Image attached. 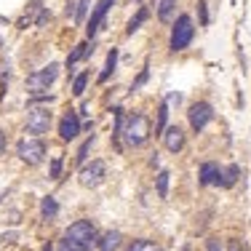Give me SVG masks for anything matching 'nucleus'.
I'll return each instance as SVG.
<instances>
[{"instance_id":"nucleus-13","label":"nucleus","mask_w":251,"mask_h":251,"mask_svg":"<svg viewBox=\"0 0 251 251\" xmlns=\"http://www.w3.org/2000/svg\"><path fill=\"white\" fill-rule=\"evenodd\" d=\"M88 3H91V0H67V16L80 25L86 11H88Z\"/></svg>"},{"instance_id":"nucleus-24","label":"nucleus","mask_w":251,"mask_h":251,"mask_svg":"<svg viewBox=\"0 0 251 251\" xmlns=\"http://www.w3.org/2000/svg\"><path fill=\"white\" fill-rule=\"evenodd\" d=\"M128 251H160V249H158V243H152V241H134Z\"/></svg>"},{"instance_id":"nucleus-30","label":"nucleus","mask_w":251,"mask_h":251,"mask_svg":"<svg viewBox=\"0 0 251 251\" xmlns=\"http://www.w3.org/2000/svg\"><path fill=\"white\" fill-rule=\"evenodd\" d=\"M208 251H222V246H219V243L211 238V241H208Z\"/></svg>"},{"instance_id":"nucleus-2","label":"nucleus","mask_w":251,"mask_h":251,"mask_svg":"<svg viewBox=\"0 0 251 251\" xmlns=\"http://www.w3.org/2000/svg\"><path fill=\"white\" fill-rule=\"evenodd\" d=\"M150 121H147L142 112H131L128 118H123V128H121V136L126 139V145L131 147H142L147 139H150Z\"/></svg>"},{"instance_id":"nucleus-1","label":"nucleus","mask_w":251,"mask_h":251,"mask_svg":"<svg viewBox=\"0 0 251 251\" xmlns=\"http://www.w3.org/2000/svg\"><path fill=\"white\" fill-rule=\"evenodd\" d=\"M94 243H97V227L88 219H77V222L67 227L56 251H88Z\"/></svg>"},{"instance_id":"nucleus-29","label":"nucleus","mask_w":251,"mask_h":251,"mask_svg":"<svg viewBox=\"0 0 251 251\" xmlns=\"http://www.w3.org/2000/svg\"><path fill=\"white\" fill-rule=\"evenodd\" d=\"M227 251H246L241 246V241H227Z\"/></svg>"},{"instance_id":"nucleus-5","label":"nucleus","mask_w":251,"mask_h":251,"mask_svg":"<svg viewBox=\"0 0 251 251\" xmlns=\"http://www.w3.org/2000/svg\"><path fill=\"white\" fill-rule=\"evenodd\" d=\"M16 155H19V158L25 160L27 166L43 163V158H46V145H43V139H38V136L22 139L19 145H16Z\"/></svg>"},{"instance_id":"nucleus-26","label":"nucleus","mask_w":251,"mask_h":251,"mask_svg":"<svg viewBox=\"0 0 251 251\" xmlns=\"http://www.w3.org/2000/svg\"><path fill=\"white\" fill-rule=\"evenodd\" d=\"M59 174H62V158H53V163H51V179H59Z\"/></svg>"},{"instance_id":"nucleus-31","label":"nucleus","mask_w":251,"mask_h":251,"mask_svg":"<svg viewBox=\"0 0 251 251\" xmlns=\"http://www.w3.org/2000/svg\"><path fill=\"white\" fill-rule=\"evenodd\" d=\"M3 152H5V134L0 131V155H3Z\"/></svg>"},{"instance_id":"nucleus-17","label":"nucleus","mask_w":251,"mask_h":251,"mask_svg":"<svg viewBox=\"0 0 251 251\" xmlns=\"http://www.w3.org/2000/svg\"><path fill=\"white\" fill-rule=\"evenodd\" d=\"M40 214H43V219H56V214H59V203L56 198H43L40 201Z\"/></svg>"},{"instance_id":"nucleus-23","label":"nucleus","mask_w":251,"mask_h":251,"mask_svg":"<svg viewBox=\"0 0 251 251\" xmlns=\"http://www.w3.org/2000/svg\"><path fill=\"white\" fill-rule=\"evenodd\" d=\"M86 83H88V73H80V75L75 77V83H73V94H75V97H83Z\"/></svg>"},{"instance_id":"nucleus-18","label":"nucleus","mask_w":251,"mask_h":251,"mask_svg":"<svg viewBox=\"0 0 251 251\" xmlns=\"http://www.w3.org/2000/svg\"><path fill=\"white\" fill-rule=\"evenodd\" d=\"M115 64H118V49H112L110 53H107V62H104V70H101V75H99V80L104 83L107 77H110L112 73H115Z\"/></svg>"},{"instance_id":"nucleus-27","label":"nucleus","mask_w":251,"mask_h":251,"mask_svg":"<svg viewBox=\"0 0 251 251\" xmlns=\"http://www.w3.org/2000/svg\"><path fill=\"white\" fill-rule=\"evenodd\" d=\"M198 11H201V25L206 27V25H208V8H206V0H201V3H198Z\"/></svg>"},{"instance_id":"nucleus-7","label":"nucleus","mask_w":251,"mask_h":251,"mask_svg":"<svg viewBox=\"0 0 251 251\" xmlns=\"http://www.w3.org/2000/svg\"><path fill=\"white\" fill-rule=\"evenodd\" d=\"M187 118H190V126H193V131H203L208 123L214 121V107L208 104V101H195V104L190 107Z\"/></svg>"},{"instance_id":"nucleus-25","label":"nucleus","mask_w":251,"mask_h":251,"mask_svg":"<svg viewBox=\"0 0 251 251\" xmlns=\"http://www.w3.org/2000/svg\"><path fill=\"white\" fill-rule=\"evenodd\" d=\"M91 145H94V134L88 136L86 142H83V147H80V152H77V163H86V158H88V150H91Z\"/></svg>"},{"instance_id":"nucleus-19","label":"nucleus","mask_w":251,"mask_h":251,"mask_svg":"<svg viewBox=\"0 0 251 251\" xmlns=\"http://www.w3.org/2000/svg\"><path fill=\"white\" fill-rule=\"evenodd\" d=\"M145 19H147V8H139V11H136V16L128 22V27H126V32H128V35H134L136 29H139L142 25H145Z\"/></svg>"},{"instance_id":"nucleus-28","label":"nucleus","mask_w":251,"mask_h":251,"mask_svg":"<svg viewBox=\"0 0 251 251\" xmlns=\"http://www.w3.org/2000/svg\"><path fill=\"white\" fill-rule=\"evenodd\" d=\"M147 77H150V73H147V70H142V75H139V77H136V80H134V86H131V91H136V88H139L142 83L147 80Z\"/></svg>"},{"instance_id":"nucleus-16","label":"nucleus","mask_w":251,"mask_h":251,"mask_svg":"<svg viewBox=\"0 0 251 251\" xmlns=\"http://www.w3.org/2000/svg\"><path fill=\"white\" fill-rule=\"evenodd\" d=\"M118 246H121V232H118V230H110V232H104V235H101L99 251H115Z\"/></svg>"},{"instance_id":"nucleus-10","label":"nucleus","mask_w":251,"mask_h":251,"mask_svg":"<svg viewBox=\"0 0 251 251\" xmlns=\"http://www.w3.org/2000/svg\"><path fill=\"white\" fill-rule=\"evenodd\" d=\"M112 5H115V0H99V3H97V8H94L91 19H88V27H86V35H88V38H94V35L99 32L101 22H104L107 11H110Z\"/></svg>"},{"instance_id":"nucleus-20","label":"nucleus","mask_w":251,"mask_h":251,"mask_svg":"<svg viewBox=\"0 0 251 251\" xmlns=\"http://www.w3.org/2000/svg\"><path fill=\"white\" fill-rule=\"evenodd\" d=\"M169 171H160L158 179H155V187H158V195L160 198H169Z\"/></svg>"},{"instance_id":"nucleus-9","label":"nucleus","mask_w":251,"mask_h":251,"mask_svg":"<svg viewBox=\"0 0 251 251\" xmlns=\"http://www.w3.org/2000/svg\"><path fill=\"white\" fill-rule=\"evenodd\" d=\"M59 134H62V139H64V142L77 139V134H80V115H77L75 110L64 112L62 123H59Z\"/></svg>"},{"instance_id":"nucleus-14","label":"nucleus","mask_w":251,"mask_h":251,"mask_svg":"<svg viewBox=\"0 0 251 251\" xmlns=\"http://www.w3.org/2000/svg\"><path fill=\"white\" fill-rule=\"evenodd\" d=\"M91 53H94V43H80V46H75V51L67 56V67H73V64L83 62V59H88Z\"/></svg>"},{"instance_id":"nucleus-12","label":"nucleus","mask_w":251,"mask_h":251,"mask_svg":"<svg viewBox=\"0 0 251 251\" xmlns=\"http://www.w3.org/2000/svg\"><path fill=\"white\" fill-rule=\"evenodd\" d=\"M201 184L211 187V184H222V169L217 163H203L201 169Z\"/></svg>"},{"instance_id":"nucleus-8","label":"nucleus","mask_w":251,"mask_h":251,"mask_svg":"<svg viewBox=\"0 0 251 251\" xmlns=\"http://www.w3.org/2000/svg\"><path fill=\"white\" fill-rule=\"evenodd\" d=\"M49 128H51V112L43 110V107H32L27 112V131L38 136V134H46Z\"/></svg>"},{"instance_id":"nucleus-4","label":"nucleus","mask_w":251,"mask_h":251,"mask_svg":"<svg viewBox=\"0 0 251 251\" xmlns=\"http://www.w3.org/2000/svg\"><path fill=\"white\" fill-rule=\"evenodd\" d=\"M56 77H59V64L51 62L49 67L35 70V73L27 77V91H29V94H43V91H49Z\"/></svg>"},{"instance_id":"nucleus-22","label":"nucleus","mask_w":251,"mask_h":251,"mask_svg":"<svg viewBox=\"0 0 251 251\" xmlns=\"http://www.w3.org/2000/svg\"><path fill=\"white\" fill-rule=\"evenodd\" d=\"M166 121H169V104H160V110H158V126H155V134H163V128H166Z\"/></svg>"},{"instance_id":"nucleus-34","label":"nucleus","mask_w":251,"mask_h":251,"mask_svg":"<svg viewBox=\"0 0 251 251\" xmlns=\"http://www.w3.org/2000/svg\"><path fill=\"white\" fill-rule=\"evenodd\" d=\"M0 46H3V40H0Z\"/></svg>"},{"instance_id":"nucleus-11","label":"nucleus","mask_w":251,"mask_h":251,"mask_svg":"<svg viewBox=\"0 0 251 251\" xmlns=\"http://www.w3.org/2000/svg\"><path fill=\"white\" fill-rule=\"evenodd\" d=\"M160 136H163V145L169 152H179L184 147V131L179 128V126H166Z\"/></svg>"},{"instance_id":"nucleus-6","label":"nucleus","mask_w":251,"mask_h":251,"mask_svg":"<svg viewBox=\"0 0 251 251\" xmlns=\"http://www.w3.org/2000/svg\"><path fill=\"white\" fill-rule=\"evenodd\" d=\"M80 184L83 187H88V190H94V187H99L101 182H104V176H107V166H104V160H91V163H86L80 169Z\"/></svg>"},{"instance_id":"nucleus-21","label":"nucleus","mask_w":251,"mask_h":251,"mask_svg":"<svg viewBox=\"0 0 251 251\" xmlns=\"http://www.w3.org/2000/svg\"><path fill=\"white\" fill-rule=\"evenodd\" d=\"M238 174H241L238 166H230L227 171H222V187H232V184L238 182Z\"/></svg>"},{"instance_id":"nucleus-32","label":"nucleus","mask_w":251,"mask_h":251,"mask_svg":"<svg viewBox=\"0 0 251 251\" xmlns=\"http://www.w3.org/2000/svg\"><path fill=\"white\" fill-rule=\"evenodd\" d=\"M169 101H176V104H179V101H182V97H179V94H169Z\"/></svg>"},{"instance_id":"nucleus-3","label":"nucleus","mask_w":251,"mask_h":251,"mask_svg":"<svg viewBox=\"0 0 251 251\" xmlns=\"http://www.w3.org/2000/svg\"><path fill=\"white\" fill-rule=\"evenodd\" d=\"M193 35H195V27H193V19L187 14H182L179 19L174 22L171 27V51H184L190 43H193Z\"/></svg>"},{"instance_id":"nucleus-15","label":"nucleus","mask_w":251,"mask_h":251,"mask_svg":"<svg viewBox=\"0 0 251 251\" xmlns=\"http://www.w3.org/2000/svg\"><path fill=\"white\" fill-rule=\"evenodd\" d=\"M174 14H176V0H160L158 3V19L163 22V25L174 22Z\"/></svg>"},{"instance_id":"nucleus-33","label":"nucleus","mask_w":251,"mask_h":251,"mask_svg":"<svg viewBox=\"0 0 251 251\" xmlns=\"http://www.w3.org/2000/svg\"><path fill=\"white\" fill-rule=\"evenodd\" d=\"M43 251H53V249H51V246H46V249H43Z\"/></svg>"}]
</instances>
